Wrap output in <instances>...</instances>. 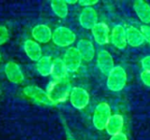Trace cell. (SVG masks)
<instances>
[{
    "instance_id": "obj_3",
    "label": "cell",
    "mask_w": 150,
    "mask_h": 140,
    "mask_svg": "<svg viewBox=\"0 0 150 140\" xmlns=\"http://www.w3.org/2000/svg\"><path fill=\"white\" fill-rule=\"evenodd\" d=\"M112 115V109L109 103L106 102L99 103L96 106L92 116V124L94 127L98 131L105 130L107 123Z\"/></svg>"
},
{
    "instance_id": "obj_6",
    "label": "cell",
    "mask_w": 150,
    "mask_h": 140,
    "mask_svg": "<svg viewBox=\"0 0 150 140\" xmlns=\"http://www.w3.org/2000/svg\"><path fill=\"white\" fill-rule=\"evenodd\" d=\"M69 102L71 105L76 110H83L90 103V94L88 91L81 87H74L69 95Z\"/></svg>"
},
{
    "instance_id": "obj_30",
    "label": "cell",
    "mask_w": 150,
    "mask_h": 140,
    "mask_svg": "<svg viewBox=\"0 0 150 140\" xmlns=\"http://www.w3.org/2000/svg\"><path fill=\"white\" fill-rule=\"evenodd\" d=\"M0 61H1V53H0Z\"/></svg>"
},
{
    "instance_id": "obj_2",
    "label": "cell",
    "mask_w": 150,
    "mask_h": 140,
    "mask_svg": "<svg viewBox=\"0 0 150 140\" xmlns=\"http://www.w3.org/2000/svg\"><path fill=\"white\" fill-rule=\"evenodd\" d=\"M127 82V74L121 66H115L107 75L106 86L112 92H120L124 89Z\"/></svg>"
},
{
    "instance_id": "obj_12",
    "label": "cell",
    "mask_w": 150,
    "mask_h": 140,
    "mask_svg": "<svg viewBox=\"0 0 150 140\" xmlns=\"http://www.w3.org/2000/svg\"><path fill=\"white\" fill-rule=\"evenodd\" d=\"M4 74L6 78L14 84H21L25 80V76L20 67L13 61H9L5 64Z\"/></svg>"
},
{
    "instance_id": "obj_25",
    "label": "cell",
    "mask_w": 150,
    "mask_h": 140,
    "mask_svg": "<svg viewBox=\"0 0 150 140\" xmlns=\"http://www.w3.org/2000/svg\"><path fill=\"white\" fill-rule=\"evenodd\" d=\"M78 4L81 6H83V8H85V7H93L97 4H98V0H80V1H78Z\"/></svg>"
},
{
    "instance_id": "obj_29",
    "label": "cell",
    "mask_w": 150,
    "mask_h": 140,
    "mask_svg": "<svg viewBox=\"0 0 150 140\" xmlns=\"http://www.w3.org/2000/svg\"><path fill=\"white\" fill-rule=\"evenodd\" d=\"M67 140H76V139H73L72 137H68Z\"/></svg>"
},
{
    "instance_id": "obj_8",
    "label": "cell",
    "mask_w": 150,
    "mask_h": 140,
    "mask_svg": "<svg viewBox=\"0 0 150 140\" xmlns=\"http://www.w3.org/2000/svg\"><path fill=\"white\" fill-rule=\"evenodd\" d=\"M97 65L99 71L107 76L115 67L114 60L111 53L105 49L99 50L97 54Z\"/></svg>"
},
{
    "instance_id": "obj_28",
    "label": "cell",
    "mask_w": 150,
    "mask_h": 140,
    "mask_svg": "<svg viewBox=\"0 0 150 140\" xmlns=\"http://www.w3.org/2000/svg\"><path fill=\"white\" fill-rule=\"evenodd\" d=\"M66 3L69 4H78V1L77 0H74V1H66Z\"/></svg>"
},
{
    "instance_id": "obj_13",
    "label": "cell",
    "mask_w": 150,
    "mask_h": 140,
    "mask_svg": "<svg viewBox=\"0 0 150 140\" xmlns=\"http://www.w3.org/2000/svg\"><path fill=\"white\" fill-rule=\"evenodd\" d=\"M76 49L78 50L83 61L91 62L96 56V50L94 44L87 39H82L77 42Z\"/></svg>"
},
{
    "instance_id": "obj_24",
    "label": "cell",
    "mask_w": 150,
    "mask_h": 140,
    "mask_svg": "<svg viewBox=\"0 0 150 140\" xmlns=\"http://www.w3.org/2000/svg\"><path fill=\"white\" fill-rule=\"evenodd\" d=\"M141 80L142 82V83L148 87L150 88V71H145L143 70L142 73H141Z\"/></svg>"
},
{
    "instance_id": "obj_7",
    "label": "cell",
    "mask_w": 150,
    "mask_h": 140,
    "mask_svg": "<svg viewBox=\"0 0 150 140\" xmlns=\"http://www.w3.org/2000/svg\"><path fill=\"white\" fill-rule=\"evenodd\" d=\"M62 61L66 66L68 72L70 73L76 72L81 68L83 62V59L78 50L75 46H70L65 51Z\"/></svg>"
},
{
    "instance_id": "obj_4",
    "label": "cell",
    "mask_w": 150,
    "mask_h": 140,
    "mask_svg": "<svg viewBox=\"0 0 150 140\" xmlns=\"http://www.w3.org/2000/svg\"><path fill=\"white\" fill-rule=\"evenodd\" d=\"M24 95L35 103L41 106H54L55 104L49 97L47 92L41 88L34 85H29L23 89Z\"/></svg>"
},
{
    "instance_id": "obj_9",
    "label": "cell",
    "mask_w": 150,
    "mask_h": 140,
    "mask_svg": "<svg viewBox=\"0 0 150 140\" xmlns=\"http://www.w3.org/2000/svg\"><path fill=\"white\" fill-rule=\"evenodd\" d=\"M79 24L86 30H91L98 23V15L93 7L83 8L79 14Z\"/></svg>"
},
{
    "instance_id": "obj_17",
    "label": "cell",
    "mask_w": 150,
    "mask_h": 140,
    "mask_svg": "<svg viewBox=\"0 0 150 140\" xmlns=\"http://www.w3.org/2000/svg\"><path fill=\"white\" fill-rule=\"evenodd\" d=\"M126 30L127 45H129L132 47H139L145 43V39L140 29L133 25H130L127 28H126Z\"/></svg>"
},
{
    "instance_id": "obj_27",
    "label": "cell",
    "mask_w": 150,
    "mask_h": 140,
    "mask_svg": "<svg viewBox=\"0 0 150 140\" xmlns=\"http://www.w3.org/2000/svg\"><path fill=\"white\" fill-rule=\"evenodd\" d=\"M110 140H128L127 139V137L125 133L123 132H120L119 134H116V135H113L111 137Z\"/></svg>"
},
{
    "instance_id": "obj_23",
    "label": "cell",
    "mask_w": 150,
    "mask_h": 140,
    "mask_svg": "<svg viewBox=\"0 0 150 140\" xmlns=\"http://www.w3.org/2000/svg\"><path fill=\"white\" fill-rule=\"evenodd\" d=\"M141 32L145 39V42H148L150 45V25H142L141 26Z\"/></svg>"
},
{
    "instance_id": "obj_1",
    "label": "cell",
    "mask_w": 150,
    "mask_h": 140,
    "mask_svg": "<svg viewBox=\"0 0 150 140\" xmlns=\"http://www.w3.org/2000/svg\"><path fill=\"white\" fill-rule=\"evenodd\" d=\"M71 89L72 88L70 82L66 78L62 80L51 81L48 83L46 91L47 92L51 100L56 105L65 102L69 97Z\"/></svg>"
},
{
    "instance_id": "obj_11",
    "label": "cell",
    "mask_w": 150,
    "mask_h": 140,
    "mask_svg": "<svg viewBox=\"0 0 150 140\" xmlns=\"http://www.w3.org/2000/svg\"><path fill=\"white\" fill-rule=\"evenodd\" d=\"M94 41L99 46H105L110 42L111 31L109 26L104 22H98L91 30Z\"/></svg>"
},
{
    "instance_id": "obj_22",
    "label": "cell",
    "mask_w": 150,
    "mask_h": 140,
    "mask_svg": "<svg viewBox=\"0 0 150 140\" xmlns=\"http://www.w3.org/2000/svg\"><path fill=\"white\" fill-rule=\"evenodd\" d=\"M9 39V31L6 26L0 25V46L5 44Z\"/></svg>"
},
{
    "instance_id": "obj_16",
    "label": "cell",
    "mask_w": 150,
    "mask_h": 140,
    "mask_svg": "<svg viewBox=\"0 0 150 140\" xmlns=\"http://www.w3.org/2000/svg\"><path fill=\"white\" fill-rule=\"evenodd\" d=\"M24 51L27 57L33 61H38L42 57L40 45L33 39H27L24 43Z\"/></svg>"
},
{
    "instance_id": "obj_10",
    "label": "cell",
    "mask_w": 150,
    "mask_h": 140,
    "mask_svg": "<svg viewBox=\"0 0 150 140\" xmlns=\"http://www.w3.org/2000/svg\"><path fill=\"white\" fill-rule=\"evenodd\" d=\"M110 42L119 50H124L127 46V30L122 25H115L110 35Z\"/></svg>"
},
{
    "instance_id": "obj_26",
    "label": "cell",
    "mask_w": 150,
    "mask_h": 140,
    "mask_svg": "<svg viewBox=\"0 0 150 140\" xmlns=\"http://www.w3.org/2000/svg\"><path fill=\"white\" fill-rule=\"evenodd\" d=\"M141 64H142V68H143V70L150 71V55L144 57L142 60Z\"/></svg>"
},
{
    "instance_id": "obj_18",
    "label": "cell",
    "mask_w": 150,
    "mask_h": 140,
    "mask_svg": "<svg viewBox=\"0 0 150 140\" xmlns=\"http://www.w3.org/2000/svg\"><path fill=\"white\" fill-rule=\"evenodd\" d=\"M124 127V117L120 114H114L112 115L111 118L109 119L107 125L105 127L106 132L111 135H116L122 132Z\"/></svg>"
},
{
    "instance_id": "obj_15",
    "label": "cell",
    "mask_w": 150,
    "mask_h": 140,
    "mask_svg": "<svg viewBox=\"0 0 150 140\" xmlns=\"http://www.w3.org/2000/svg\"><path fill=\"white\" fill-rule=\"evenodd\" d=\"M133 8L143 25L150 24V5L144 0H136L133 4Z\"/></svg>"
},
{
    "instance_id": "obj_21",
    "label": "cell",
    "mask_w": 150,
    "mask_h": 140,
    "mask_svg": "<svg viewBox=\"0 0 150 140\" xmlns=\"http://www.w3.org/2000/svg\"><path fill=\"white\" fill-rule=\"evenodd\" d=\"M51 9L55 16L60 18H65L69 14V5L63 0H53L50 3Z\"/></svg>"
},
{
    "instance_id": "obj_20",
    "label": "cell",
    "mask_w": 150,
    "mask_h": 140,
    "mask_svg": "<svg viewBox=\"0 0 150 140\" xmlns=\"http://www.w3.org/2000/svg\"><path fill=\"white\" fill-rule=\"evenodd\" d=\"M68 75V70L62 61V59L56 58L54 60L51 75L53 80H62L66 79Z\"/></svg>"
},
{
    "instance_id": "obj_14",
    "label": "cell",
    "mask_w": 150,
    "mask_h": 140,
    "mask_svg": "<svg viewBox=\"0 0 150 140\" xmlns=\"http://www.w3.org/2000/svg\"><path fill=\"white\" fill-rule=\"evenodd\" d=\"M32 36L33 38V40H35L39 44H47L52 39L53 32L48 25L40 24L33 28Z\"/></svg>"
},
{
    "instance_id": "obj_19",
    "label": "cell",
    "mask_w": 150,
    "mask_h": 140,
    "mask_svg": "<svg viewBox=\"0 0 150 140\" xmlns=\"http://www.w3.org/2000/svg\"><path fill=\"white\" fill-rule=\"evenodd\" d=\"M54 60L50 56H42L36 63V70L43 77L51 75Z\"/></svg>"
},
{
    "instance_id": "obj_5",
    "label": "cell",
    "mask_w": 150,
    "mask_h": 140,
    "mask_svg": "<svg viewBox=\"0 0 150 140\" xmlns=\"http://www.w3.org/2000/svg\"><path fill=\"white\" fill-rule=\"evenodd\" d=\"M52 40L60 47H70L76 40V33L66 26H59L53 32Z\"/></svg>"
}]
</instances>
